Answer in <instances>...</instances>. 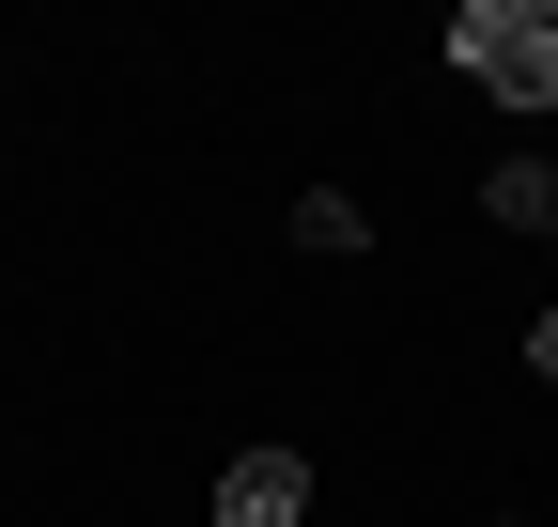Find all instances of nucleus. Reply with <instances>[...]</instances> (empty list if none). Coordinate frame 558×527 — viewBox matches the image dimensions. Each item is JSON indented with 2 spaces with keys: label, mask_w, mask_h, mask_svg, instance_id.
<instances>
[{
  "label": "nucleus",
  "mask_w": 558,
  "mask_h": 527,
  "mask_svg": "<svg viewBox=\"0 0 558 527\" xmlns=\"http://www.w3.org/2000/svg\"><path fill=\"white\" fill-rule=\"evenodd\" d=\"M450 62L481 94H512V109H558V16L543 0H465L450 16Z\"/></svg>",
  "instance_id": "f257e3e1"
},
{
  "label": "nucleus",
  "mask_w": 558,
  "mask_h": 527,
  "mask_svg": "<svg viewBox=\"0 0 558 527\" xmlns=\"http://www.w3.org/2000/svg\"><path fill=\"white\" fill-rule=\"evenodd\" d=\"M295 512H311V466H295V450H233L202 527H295Z\"/></svg>",
  "instance_id": "f03ea898"
},
{
  "label": "nucleus",
  "mask_w": 558,
  "mask_h": 527,
  "mask_svg": "<svg viewBox=\"0 0 558 527\" xmlns=\"http://www.w3.org/2000/svg\"><path fill=\"white\" fill-rule=\"evenodd\" d=\"M481 218H497V233H543V248H558V156H512V171H481Z\"/></svg>",
  "instance_id": "7ed1b4c3"
},
{
  "label": "nucleus",
  "mask_w": 558,
  "mask_h": 527,
  "mask_svg": "<svg viewBox=\"0 0 558 527\" xmlns=\"http://www.w3.org/2000/svg\"><path fill=\"white\" fill-rule=\"evenodd\" d=\"M295 248H326V264H341V248H373V218L341 203V186H311V203H295Z\"/></svg>",
  "instance_id": "20e7f679"
},
{
  "label": "nucleus",
  "mask_w": 558,
  "mask_h": 527,
  "mask_svg": "<svg viewBox=\"0 0 558 527\" xmlns=\"http://www.w3.org/2000/svg\"><path fill=\"white\" fill-rule=\"evenodd\" d=\"M527 372H543V388H558V310H543V326H527Z\"/></svg>",
  "instance_id": "39448f33"
}]
</instances>
